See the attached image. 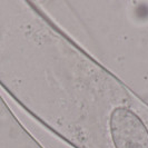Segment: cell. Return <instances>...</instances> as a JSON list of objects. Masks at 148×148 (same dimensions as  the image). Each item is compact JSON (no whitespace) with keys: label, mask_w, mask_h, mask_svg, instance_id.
Returning <instances> with one entry per match:
<instances>
[{"label":"cell","mask_w":148,"mask_h":148,"mask_svg":"<svg viewBox=\"0 0 148 148\" xmlns=\"http://www.w3.org/2000/svg\"><path fill=\"white\" fill-rule=\"evenodd\" d=\"M108 126L114 148H148V128L133 109L114 108Z\"/></svg>","instance_id":"6da1fadb"}]
</instances>
